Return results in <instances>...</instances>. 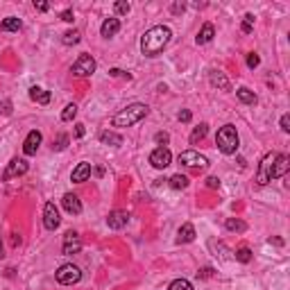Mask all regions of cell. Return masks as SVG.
Returning a JSON list of instances; mask_svg holds the SVG:
<instances>
[{
    "instance_id": "cell-1",
    "label": "cell",
    "mask_w": 290,
    "mask_h": 290,
    "mask_svg": "<svg viewBox=\"0 0 290 290\" xmlns=\"http://www.w3.org/2000/svg\"><path fill=\"white\" fill-rule=\"evenodd\" d=\"M170 36H172L170 27H165V25L152 27V30H147L141 36V53L145 57H159L165 50V46L170 43Z\"/></svg>"
},
{
    "instance_id": "cell-2",
    "label": "cell",
    "mask_w": 290,
    "mask_h": 290,
    "mask_svg": "<svg viewBox=\"0 0 290 290\" xmlns=\"http://www.w3.org/2000/svg\"><path fill=\"white\" fill-rule=\"evenodd\" d=\"M147 113H150L147 105L136 102V105H129V107H125L120 113H116L111 123H113V127H132V125H136V123H141Z\"/></svg>"
},
{
    "instance_id": "cell-3",
    "label": "cell",
    "mask_w": 290,
    "mask_h": 290,
    "mask_svg": "<svg viewBox=\"0 0 290 290\" xmlns=\"http://www.w3.org/2000/svg\"><path fill=\"white\" fill-rule=\"evenodd\" d=\"M216 143L220 147L222 154H236L238 152V132L234 125H224L218 129V136H216Z\"/></svg>"
},
{
    "instance_id": "cell-4",
    "label": "cell",
    "mask_w": 290,
    "mask_h": 290,
    "mask_svg": "<svg viewBox=\"0 0 290 290\" xmlns=\"http://www.w3.org/2000/svg\"><path fill=\"white\" fill-rule=\"evenodd\" d=\"M79 279H82V270L72 263L61 265L59 270H57V281H59L61 286H72V284H77Z\"/></svg>"
},
{
    "instance_id": "cell-5",
    "label": "cell",
    "mask_w": 290,
    "mask_h": 290,
    "mask_svg": "<svg viewBox=\"0 0 290 290\" xmlns=\"http://www.w3.org/2000/svg\"><path fill=\"white\" fill-rule=\"evenodd\" d=\"M95 72V59L91 54H79V59L72 64V75L75 77H89Z\"/></svg>"
},
{
    "instance_id": "cell-6",
    "label": "cell",
    "mask_w": 290,
    "mask_h": 290,
    "mask_svg": "<svg viewBox=\"0 0 290 290\" xmlns=\"http://www.w3.org/2000/svg\"><path fill=\"white\" fill-rule=\"evenodd\" d=\"M179 163L188 165V168H204V165H209V159L195 150H186L179 154Z\"/></svg>"
},
{
    "instance_id": "cell-7",
    "label": "cell",
    "mask_w": 290,
    "mask_h": 290,
    "mask_svg": "<svg viewBox=\"0 0 290 290\" xmlns=\"http://www.w3.org/2000/svg\"><path fill=\"white\" fill-rule=\"evenodd\" d=\"M150 163L157 168V170H163V168H168V165L172 163V154H170V150L168 147H157V150L150 154Z\"/></svg>"
},
{
    "instance_id": "cell-8",
    "label": "cell",
    "mask_w": 290,
    "mask_h": 290,
    "mask_svg": "<svg viewBox=\"0 0 290 290\" xmlns=\"http://www.w3.org/2000/svg\"><path fill=\"white\" fill-rule=\"evenodd\" d=\"M59 222H61V218H59V211H57L54 202H48V204L43 206V224H46V229L54 231L59 227Z\"/></svg>"
},
{
    "instance_id": "cell-9",
    "label": "cell",
    "mask_w": 290,
    "mask_h": 290,
    "mask_svg": "<svg viewBox=\"0 0 290 290\" xmlns=\"http://www.w3.org/2000/svg\"><path fill=\"white\" fill-rule=\"evenodd\" d=\"M27 161L25 159H12L9 161V165L5 168V172H2V179H14V177H20V175H25L27 172Z\"/></svg>"
},
{
    "instance_id": "cell-10",
    "label": "cell",
    "mask_w": 290,
    "mask_h": 290,
    "mask_svg": "<svg viewBox=\"0 0 290 290\" xmlns=\"http://www.w3.org/2000/svg\"><path fill=\"white\" fill-rule=\"evenodd\" d=\"M290 168V157L288 154H274V161H272V170H270V179H279L284 177Z\"/></svg>"
},
{
    "instance_id": "cell-11",
    "label": "cell",
    "mask_w": 290,
    "mask_h": 290,
    "mask_svg": "<svg viewBox=\"0 0 290 290\" xmlns=\"http://www.w3.org/2000/svg\"><path fill=\"white\" fill-rule=\"evenodd\" d=\"M79 250H82V238H79V234L77 231H66L61 252H64V254H77Z\"/></svg>"
},
{
    "instance_id": "cell-12",
    "label": "cell",
    "mask_w": 290,
    "mask_h": 290,
    "mask_svg": "<svg viewBox=\"0 0 290 290\" xmlns=\"http://www.w3.org/2000/svg\"><path fill=\"white\" fill-rule=\"evenodd\" d=\"M41 132L39 129H32V132L27 134V139L25 143H23V152H25L27 157H32V154H36V150H39V145H41Z\"/></svg>"
},
{
    "instance_id": "cell-13",
    "label": "cell",
    "mask_w": 290,
    "mask_h": 290,
    "mask_svg": "<svg viewBox=\"0 0 290 290\" xmlns=\"http://www.w3.org/2000/svg\"><path fill=\"white\" fill-rule=\"evenodd\" d=\"M272 161H274V154H268V157L261 161V170H258L256 175V181L258 186H265L268 181H272L270 179V170H272Z\"/></svg>"
},
{
    "instance_id": "cell-14",
    "label": "cell",
    "mask_w": 290,
    "mask_h": 290,
    "mask_svg": "<svg viewBox=\"0 0 290 290\" xmlns=\"http://www.w3.org/2000/svg\"><path fill=\"white\" fill-rule=\"evenodd\" d=\"M127 222H129V213L127 211H111L109 218H107L109 229H123V227H127Z\"/></svg>"
},
{
    "instance_id": "cell-15",
    "label": "cell",
    "mask_w": 290,
    "mask_h": 290,
    "mask_svg": "<svg viewBox=\"0 0 290 290\" xmlns=\"http://www.w3.org/2000/svg\"><path fill=\"white\" fill-rule=\"evenodd\" d=\"M61 204H64V209H66L68 213H72V216H79V213H82V202H79V198L77 195H72V193H66V195H64Z\"/></svg>"
},
{
    "instance_id": "cell-16",
    "label": "cell",
    "mask_w": 290,
    "mask_h": 290,
    "mask_svg": "<svg viewBox=\"0 0 290 290\" xmlns=\"http://www.w3.org/2000/svg\"><path fill=\"white\" fill-rule=\"evenodd\" d=\"M89 177H91V163H86V161L77 163V168H75L72 175H71V179L75 181V184H82V181H86Z\"/></svg>"
},
{
    "instance_id": "cell-17",
    "label": "cell",
    "mask_w": 290,
    "mask_h": 290,
    "mask_svg": "<svg viewBox=\"0 0 290 290\" xmlns=\"http://www.w3.org/2000/svg\"><path fill=\"white\" fill-rule=\"evenodd\" d=\"M195 240V227L191 222H186L179 227V234H177V243H193Z\"/></svg>"
},
{
    "instance_id": "cell-18",
    "label": "cell",
    "mask_w": 290,
    "mask_h": 290,
    "mask_svg": "<svg viewBox=\"0 0 290 290\" xmlns=\"http://www.w3.org/2000/svg\"><path fill=\"white\" fill-rule=\"evenodd\" d=\"M100 32H102V36H113V34L120 32V20L118 18H107L105 23H102V27H100Z\"/></svg>"
},
{
    "instance_id": "cell-19",
    "label": "cell",
    "mask_w": 290,
    "mask_h": 290,
    "mask_svg": "<svg viewBox=\"0 0 290 290\" xmlns=\"http://www.w3.org/2000/svg\"><path fill=\"white\" fill-rule=\"evenodd\" d=\"M211 84L218 86V89H222V91H231L229 79H227V75L220 72V71H211Z\"/></svg>"
},
{
    "instance_id": "cell-20",
    "label": "cell",
    "mask_w": 290,
    "mask_h": 290,
    "mask_svg": "<svg viewBox=\"0 0 290 290\" xmlns=\"http://www.w3.org/2000/svg\"><path fill=\"white\" fill-rule=\"evenodd\" d=\"M213 34H216V27H213L211 23H204L202 30H199V34L195 36V41H198L199 46H204V43H209V41L213 39Z\"/></svg>"
},
{
    "instance_id": "cell-21",
    "label": "cell",
    "mask_w": 290,
    "mask_h": 290,
    "mask_svg": "<svg viewBox=\"0 0 290 290\" xmlns=\"http://www.w3.org/2000/svg\"><path fill=\"white\" fill-rule=\"evenodd\" d=\"M20 27H23V23H20V18H16V16H9V18H5L0 23V30H2V32H18Z\"/></svg>"
},
{
    "instance_id": "cell-22",
    "label": "cell",
    "mask_w": 290,
    "mask_h": 290,
    "mask_svg": "<svg viewBox=\"0 0 290 290\" xmlns=\"http://www.w3.org/2000/svg\"><path fill=\"white\" fill-rule=\"evenodd\" d=\"M30 98H32L34 102H39V105H48V102H50V93L39 89V86H32V89H30Z\"/></svg>"
},
{
    "instance_id": "cell-23",
    "label": "cell",
    "mask_w": 290,
    "mask_h": 290,
    "mask_svg": "<svg viewBox=\"0 0 290 290\" xmlns=\"http://www.w3.org/2000/svg\"><path fill=\"white\" fill-rule=\"evenodd\" d=\"M100 141L105 145H113V147H120V145H123V136L116 132H102L100 134Z\"/></svg>"
},
{
    "instance_id": "cell-24",
    "label": "cell",
    "mask_w": 290,
    "mask_h": 290,
    "mask_svg": "<svg viewBox=\"0 0 290 290\" xmlns=\"http://www.w3.org/2000/svg\"><path fill=\"white\" fill-rule=\"evenodd\" d=\"M206 132H209V125H206V123H202V125L195 127V129H193V134H191V145H198L199 141H204Z\"/></svg>"
},
{
    "instance_id": "cell-25",
    "label": "cell",
    "mask_w": 290,
    "mask_h": 290,
    "mask_svg": "<svg viewBox=\"0 0 290 290\" xmlns=\"http://www.w3.org/2000/svg\"><path fill=\"white\" fill-rule=\"evenodd\" d=\"M236 95H238V100L240 102H245V105H256V95H254V91H250V89H238L236 91Z\"/></svg>"
},
{
    "instance_id": "cell-26",
    "label": "cell",
    "mask_w": 290,
    "mask_h": 290,
    "mask_svg": "<svg viewBox=\"0 0 290 290\" xmlns=\"http://www.w3.org/2000/svg\"><path fill=\"white\" fill-rule=\"evenodd\" d=\"M168 181H170V186L175 188V191H184L186 186H188V179H186L184 175H172Z\"/></svg>"
},
{
    "instance_id": "cell-27",
    "label": "cell",
    "mask_w": 290,
    "mask_h": 290,
    "mask_svg": "<svg viewBox=\"0 0 290 290\" xmlns=\"http://www.w3.org/2000/svg\"><path fill=\"white\" fill-rule=\"evenodd\" d=\"M224 227H227L229 231H245L247 229V224H245L243 220H238V218H229V220L224 222Z\"/></svg>"
},
{
    "instance_id": "cell-28",
    "label": "cell",
    "mask_w": 290,
    "mask_h": 290,
    "mask_svg": "<svg viewBox=\"0 0 290 290\" xmlns=\"http://www.w3.org/2000/svg\"><path fill=\"white\" fill-rule=\"evenodd\" d=\"M168 290H193V284L186 281V279H175V281L168 286Z\"/></svg>"
},
{
    "instance_id": "cell-29",
    "label": "cell",
    "mask_w": 290,
    "mask_h": 290,
    "mask_svg": "<svg viewBox=\"0 0 290 290\" xmlns=\"http://www.w3.org/2000/svg\"><path fill=\"white\" fill-rule=\"evenodd\" d=\"M79 39H82V36H79V32L77 30H71V32H66L64 34V43H66V46H75V43H79Z\"/></svg>"
},
{
    "instance_id": "cell-30",
    "label": "cell",
    "mask_w": 290,
    "mask_h": 290,
    "mask_svg": "<svg viewBox=\"0 0 290 290\" xmlns=\"http://www.w3.org/2000/svg\"><path fill=\"white\" fill-rule=\"evenodd\" d=\"M75 116H77V107H75V105H66V109L61 111V120H64V123L72 120Z\"/></svg>"
},
{
    "instance_id": "cell-31",
    "label": "cell",
    "mask_w": 290,
    "mask_h": 290,
    "mask_svg": "<svg viewBox=\"0 0 290 290\" xmlns=\"http://www.w3.org/2000/svg\"><path fill=\"white\" fill-rule=\"evenodd\" d=\"M66 145H68V136L66 134H59V136L53 141V150L61 152V150H66Z\"/></svg>"
},
{
    "instance_id": "cell-32",
    "label": "cell",
    "mask_w": 290,
    "mask_h": 290,
    "mask_svg": "<svg viewBox=\"0 0 290 290\" xmlns=\"http://www.w3.org/2000/svg\"><path fill=\"white\" fill-rule=\"evenodd\" d=\"M236 261H240V263H250V261H252V250L240 247V250L236 252Z\"/></svg>"
},
{
    "instance_id": "cell-33",
    "label": "cell",
    "mask_w": 290,
    "mask_h": 290,
    "mask_svg": "<svg viewBox=\"0 0 290 290\" xmlns=\"http://www.w3.org/2000/svg\"><path fill=\"white\" fill-rule=\"evenodd\" d=\"M113 9H116V14H120V16H127V14H129V9H132V5H129V2H125V0H118V2L113 5Z\"/></svg>"
},
{
    "instance_id": "cell-34",
    "label": "cell",
    "mask_w": 290,
    "mask_h": 290,
    "mask_svg": "<svg viewBox=\"0 0 290 290\" xmlns=\"http://www.w3.org/2000/svg\"><path fill=\"white\" fill-rule=\"evenodd\" d=\"M252 27H254V16H252V14H245V18H243V25H240V30H243L245 34H250V32H252Z\"/></svg>"
},
{
    "instance_id": "cell-35",
    "label": "cell",
    "mask_w": 290,
    "mask_h": 290,
    "mask_svg": "<svg viewBox=\"0 0 290 290\" xmlns=\"http://www.w3.org/2000/svg\"><path fill=\"white\" fill-rule=\"evenodd\" d=\"M0 113H2V116H12V102H9V100L0 102Z\"/></svg>"
},
{
    "instance_id": "cell-36",
    "label": "cell",
    "mask_w": 290,
    "mask_h": 290,
    "mask_svg": "<svg viewBox=\"0 0 290 290\" xmlns=\"http://www.w3.org/2000/svg\"><path fill=\"white\" fill-rule=\"evenodd\" d=\"M109 75H111V77H132V75H129V72H125V71H120V68H111V71H109Z\"/></svg>"
},
{
    "instance_id": "cell-37",
    "label": "cell",
    "mask_w": 290,
    "mask_h": 290,
    "mask_svg": "<svg viewBox=\"0 0 290 290\" xmlns=\"http://www.w3.org/2000/svg\"><path fill=\"white\" fill-rule=\"evenodd\" d=\"M258 61H261V59H258V54H254V53L247 54V66H250V68H256Z\"/></svg>"
},
{
    "instance_id": "cell-38",
    "label": "cell",
    "mask_w": 290,
    "mask_h": 290,
    "mask_svg": "<svg viewBox=\"0 0 290 290\" xmlns=\"http://www.w3.org/2000/svg\"><path fill=\"white\" fill-rule=\"evenodd\" d=\"M198 277H199V279H209V277H213V268H202V270L198 272Z\"/></svg>"
},
{
    "instance_id": "cell-39",
    "label": "cell",
    "mask_w": 290,
    "mask_h": 290,
    "mask_svg": "<svg viewBox=\"0 0 290 290\" xmlns=\"http://www.w3.org/2000/svg\"><path fill=\"white\" fill-rule=\"evenodd\" d=\"M281 129H284V132H290V116L288 113L281 116Z\"/></svg>"
},
{
    "instance_id": "cell-40",
    "label": "cell",
    "mask_w": 290,
    "mask_h": 290,
    "mask_svg": "<svg viewBox=\"0 0 290 290\" xmlns=\"http://www.w3.org/2000/svg\"><path fill=\"white\" fill-rule=\"evenodd\" d=\"M184 9H186L184 2H172V7H170V12H172V14H181Z\"/></svg>"
},
{
    "instance_id": "cell-41",
    "label": "cell",
    "mask_w": 290,
    "mask_h": 290,
    "mask_svg": "<svg viewBox=\"0 0 290 290\" xmlns=\"http://www.w3.org/2000/svg\"><path fill=\"white\" fill-rule=\"evenodd\" d=\"M154 141H157V143H168V141H170V136H168V134H165V132H159L157 134V136H154Z\"/></svg>"
},
{
    "instance_id": "cell-42",
    "label": "cell",
    "mask_w": 290,
    "mask_h": 290,
    "mask_svg": "<svg viewBox=\"0 0 290 290\" xmlns=\"http://www.w3.org/2000/svg\"><path fill=\"white\" fill-rule=\"evenodd\" d=\"M206 186H209V188H220V179L218 177H206Z\"/></svg>"
},
{
    "instance_id": "cell-43",
    "label": "cell",
    "mask_w": 290,
    "mask_h": 290,
    "mask_svg": "<svg viewBox=\"0 0 290 290\" xmlns=\"http://www.w3.org/2000/svg\"><path fill=\"white\" fill-rule=\"evenodd\" d=\"M84 134H86V127L82 125V123H77V125H75V136H77V139H82Z\"/></svg>"
},
{
    "instance_id": "cell-44",
    "label": "cell",
    "mask_w": 290,
    "mask_h": 290,
    "mask_svg": "<svg viewBox=\"0 0 290 290\" xmlns=\"http://www.w3.org/2000/svg\"><path fill=\"white\" fill-rule=\"evenodd\" d=\"M72 9H66V12H61V20H66V23H72Z\"/></svg>"
},
{
    "instance_id": "cell-45",
    "label": "cell",
    "mask_w": 290,
    "mask_h": 290,
    "mask_svg": "<svg viewBox=\"0 0 290 290\" xmlns=\"http://www.w3.org/2000/svg\"><path fill=\"white\" fill-rule=\"evenodd\" d=\"M179 120H181V123H188V120H191V111H188V109L179 111Z\"/></svg>"
},
{
    "instance_id": "cell-46",
    "label": "cell",
    "mask_w": 290,
    "mask_h": 290,
    "mask_svg": "<svg viewBox=\"0 0 290 290\" xmlns=\"http://www.w3.org/2000/svg\"><path fill=\"white\" fill-rule=\"evenodd\" d=\"M34 7H36L39 12H48V2H34Z\"/></svg>"
},
{
    "instance_id": "cell-47",
    "label": "cell",
    "mask_w": 290,
    "mask_h": 290,
    "mask_svg": "<svg viewBox=\"0 0 290 290\" xmlns=\"http://www.w3.org/2000/svg\"><path fill=\"white\" fill-rule=\"evenodd\" d=\"M5 256V250H2V238H0V258Z\"/></svg>"
}]
</instances>
